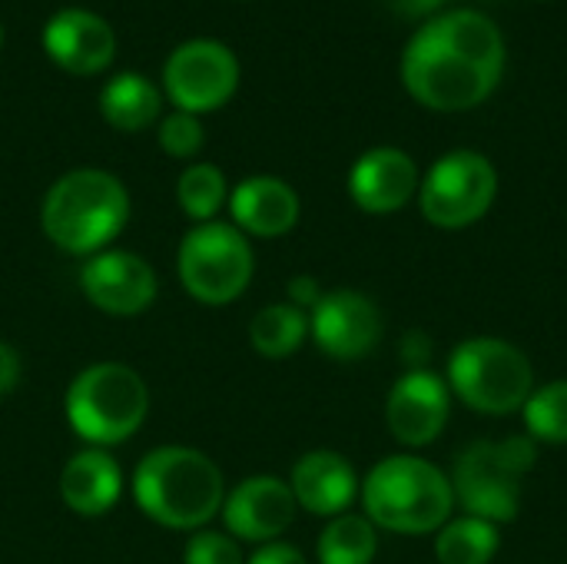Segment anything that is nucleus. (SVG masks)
I'll return each instance as SVG.
<instances>
[{"mask_svg": "<svg viewBox=\"0 0 567 564\" xmlns=\"http://www.w3.org/2000/svg\"><path fill=\"white\" fill-rule=\"evenodd\" d=\"M309 339V312L296 309L292 302L262 306L249 322V346L262 359H289Z\"/></svg>", "mask_w": 567, "mask_h": 564, "instance_id": "obj_21", "label": "nucleus"}, {"mask_svg": "<svg viewBox=\"0 0 567 564\" xmlns=\"http://www.w3.org/2000/svg\"><path fill=\"white\" fill-rule=\"evenodd\" d=\"M63 412L90 449H113L133 439L150 416V386L126 362H93L73 376Z\"/></svg>", "mask_w": 567, "mask_h": 564, "instance_id": "obj_5", "label": "nucleus"}, {"mask_svg": "<svg viewBox=\"0 0 567 564\" xmlns=\"http://www.w3.org/2000/svg\"><path fill=\"white\" fill-rule=\"evenodd\" d=\"M163 110V96L159 86L143 76V73H116L113 80H106L103 93H100V113L110 126L123 130V133H136L146 130L150 123L159 120Z\"/></svg>", "mask_w": 567, "mask_h": 564, "instance_id": "obj_20", "label": "nucleus"}, {"mask_svg": "<svg viewBox=\"0 0 567 564\" xmlns=\"http://www.w3.org/2000/svg\"><path fill=\"white\" fill-rule=\"evenodd\" d=\"M445 382L472 412L512 416L522 412L535 392V369L515 342L475 336L452 349Z\"/></svg>", "mask_w": 567, "mask_h": 564, "instance_id": "obj_7", "label": "nucleus"}, {"mask_svg": "<svg viewBox=\"0 0 567 564\" xmlns=\"http://www.w3.org/2000/svg\"><path fill=\"white\" fill-rule=\"evenodd\" d=\"M130 223V193L120 176L80 166L63 173L40 203L43 236L70 256H96Z\"/></svg>", "mask_w": 567, "mask_h": 564, "instance_id": "obj_3", "label": "nucleus"}, {"mask_svg": "<svg viewBox=\"0 0 567 564\" xmlns=\"http://www.w3.org/2000/svg\"><path fill=\"white\" fill-rule=\"evenodd\" d=\"M43 50L60 70L93 76L113 63L116 33L100 13L83 7H66L43 23Z\"/></svg>", "mask_w": 567, "mask_h": 564, "instance_id": "obj_16", "label": "nucleus"}, {"mask_svg": "<svg viewBox=\"0 0 567 564\" xmlns=\"http://www.w3.org/2000/svg\"><path fill=\"white\" fill-rule=\"evenodd\" d=\"M365 519L392 535H432L455 509L452 479L422 455H389L359 485Z\"/></svg>", "mask_w": 567, "mask_h": 564, "instance_id": "obj_4", "label": "nucleus"}, {"mask_svg": "<svg viewBox=\"0 0 567 564\" xmlns=\"http://www.w3.org/2000/svg\"><path fill=\"white\" fill-rule=\"evenodd\" d=\"M309 336L339 362H355L375 352L382 339V312L359 289H332L309 312Z\"/></svg>", "mask_w": 567, "mask_h": 564, "instance_id": "obj_13", "label": "nucleus"}, {"mask_svg": "<svg viewBox=\"0 0 567 564\" xmlns=\"http://www.w3.org/2000/svg\"><path fill=\"white\" fill-rule=\"evenodd\" d=\"M256 273V253L249 236H243L233 223L213 219L196 223L176 249V276L186 296L199 306H229L236 302Z\"/></svg>", "mask_w": 567, "mask_h": 564, "instance_id": "obj_8", "label": "nucleus"}, {"mask_svg": "<svg viewBox=\"0 0 567 564\" xmlns=\"http://www.w3.org/2000/svg\"><path fill=\"white\" fill-rule=\"evenodd\" d=\"M123 495V469L106 449H80L60 472V499L80 519H103Z\"/></svg>", "mask_w": 567, "mask_h": 564, "instance_id": "obj_19", "label": "nucleus"}, {"mask_svg": "<svg viewBox=\"0 0 567 564\" xmlns=\"http://www.w3.org/2000/svg\"><path fill=\"white\" fill-rule=\"evenodd\" d=\"M229 216L243 236L279 239L296 229L302 203L299 193L279 176H249L229 189Z\"/></svg>", "mask_w": 567, "mask_h": 564, "instance_id": "obj_18", "label": "nucleus"}, {"mask_svg": "<svg viewBox=\"0 0 567 564\" xmlns=\"http://www.w3.org/2000/svg\"><path fill=\"white\" fill-rule=\"evenodd\" d=\"M528 439L545 445H567V379L538 386L522 409Z\"/></svg>", "mask_w": 567, "mask_h": 564, "instance_id": "obj_25", "label": "nucleus"}, {"mask_svg": "<svg viewBox=\"0 0 567 564\" xmlns=\"http://www.w3.org/2000/svg\"><path fill=\"white\" fill-rule=\"evenodd\" d=\"M0 40H3V30H0Z\"/></svg>", "mask_w": 567, "mask_h": 564, "instance_id": "obj_32", "label": "nucleus"}, {"mask_svg": "<svg viewBox=\"0 0 567 564\" xmlns=\"http://www.w3.org/2000/svg\"><path fill=\"white\" fill-rule=\"evenodd\" d=\"M20 376H23V359L20 352L0 339V396H10L17 386H20Z\"/></svg>", "mask_w": 567, "mask_h": 564, "instance_id": "obj_30", "label": "nucleus"}, {"mask_svg": "<svg viewBox=\"0 0 567 564\" xmlns=\"http://www.w3.org/2000/svg\"><path fill=\"white\" fill-rule=\"evenodd\" d=\"M176 203L183 216L196 223H213L216 213L229 203V186L226 176L216 163H193L179 173L176 180Z\"/></svg>", "mask_w": 567, "mask_h": 564, "instance_id": "obj_24", "label": "nucleus"}, {"mask_svg": "<svg viewBox=\"0 0 567 564\" xmlns=\"http://www.w3.org/2000/svg\"><path fill=\"white\" fill-rule=\"evenodd\" d=\"M375 555H379V529L355 512L329 519L316 542L319 564H372Z\"/></svg>", "mask_w": 567, "mask_h": 564, "instance_id": "obj_22", "label": "nucleus"}, {"mask_svg": "<svg viewBox=\"0 0 567 564\" xmlns=\"http://www.w3.org/2000/svg\"><path fill=\"white\" fill-rule=\"evenodd\" d=\"M498 196V170L478 150H452L439 156L419 186L422 216L439 229L475 226Z\"/></svg>", "mask_w": 567, "mask_h": 564, "instance_id": "obj_9", "label": "nucleus"}, {"mask_svg": "<svg viewBox=\"0 0 567 564\" xmlns=\"http://www.w3.org/2000/svg\"><path fill=\"white\" fill-rule=\"evenodd\" d=\"M452 416V389L432 369H405L385 399V425L405 449L432 445Z\"/></svg>", "mask_w": 567, "mask_h": 564, "instance_id": "obj_12", "label": "nucleus"}, {"mask_svg": "<svg viewBox=\"0 0 567 564\" xmlns=\"http://www.w3.org/2000/svg\"><path fill=\"white\" fill-rule=\"evenodd\" d=\"M422 173L399 146H372L349 170V196L362 213L389 216L419 196Z\"/></svg>", "mask_w": 567, "mask_h": 564, "instance_id": "obj_15", "label": "nucleus"}, {"mask_svg": "<svg viewBox=\"0 0 567 564\" xmlns=\"http://www.w3.org/2000/svg\"><path fill=\"white\" fill-rule=\"evenodd\" d=\"M80 289L90 306L126 319L146 312L159 296L156 269L130 249H103L80 266Z\"/></svg>", "mask_w": 567, "mask_h": 564, "instance_id": "obj_11", "label": "nucleus"}, {"mask_svg": "<svg viewBox=\"0 0 567 564\" xmlns=\"http://www.w3.org/2000/svg\"><path fill=\"white\" fill-rule=\"evenodd\" d=\"M359 475L352 462L336 449H312L299 455L289 475V489L296 495V505L319 519L346 515L359 499Z\"/></svg>", "mask_w": 567, "mask_h": 564, "instance_id": "obj_17", "label": "nucleus"}, {"mask_svg": "<svg viewBox=\"0 0 567 564\" xmlns=\"http://www.w3.org/2000/svg\"><path fill=\"white\" fill-rule=\"evenodd\" d=\"M239 86V60L223 40L196 37L179 43L163 66V93L183 113H209L233 100Z\"/></svg>", "mask_w": 567, "mask_h": 564, "instance_id": "obj_10", "label": "nucleus"}, {"mask_svg": "<svg viewBox=\"0 0 567 564\" xmlns=\"http://www.w3.org/2000/svg\"><path fill=\"white\" fill-rule=\"evenodd\" d=\"M286 293H289V302L296 306V309H302V312H312V306L322 299V286H319V279L316 276H292L289 279V286H286Z\"/></svg>", "mask_w": 567, "mask_h": 564, "instance_id": "obj_28", "label": "nucleus"}, {"mask_svg": "<svg viewBox=\"0 0 567 564\" xmlns=\"http://www.w3.org/2000/svg\"><path fill=\"white\" fill-rule=\"evenodd\" d=\"M498 548H502L498 525L475 515L449 519L435 539V558L442 564H492Z\"/></svg>", "mask_w": 567, "mask_h": 564, "instance_id": "obj_23", "label": "nucleus"}, {"mask_svg": "<svg viewBox=\"0 0 567 564\" xmlns=\"http://www.w3.org/2000/svg\"><path fill=\"white\" fill-rule=\"evenodd\" d=\"M296 495L286 479L279 475H249L236 489L226 492L223 502V525L239 545H269L279 542L296 522Z\"/></svg>", "mask_w": 567, "mask_h": 564, "instance_id": "obj_14", "label": "nucleus"}, {"mask_svg": "<svg viewBox=\"0 0 567 564\" xmlns=\"http://www.w3.org/2000/svg\"><path fill=\"white\" fill-rule=\"evenodd\" d=\"M133 502L150 522L193 535L209 529L223 512L226 479L206 452L189 445H159L133 469Z\"/></svg>", "mask_w": 567, "mask_h": 564, "instance_id": "obj_2", "label": "nucleus"}, {"mask_svg": "<svg viewBox=\"0 0 567 564\" xmlns=\"http://www.w3.org/2000/svg\"><path fill=\"white\" fill-rule=\"evenodd\" d=\"M246 564H309L306 555L296 548V545H286V542H269V545H259L252 552V558H246Z\"/></svg>", "mask_w": 567, "mask_h": 564, "instance_id": "obj_29", "label": "nucleus"}, {"mask_svg": "<svg viewBox=\"0 0 567 564\" xmlns=\"http://www.w3.org/2000/svg\"><path fill=\"white\" fill-rule=\"evenodd\" d=\"M538 462V442L528 435L482 439L472 442L452 472L455 505L465 515L485 519L492 525H508L522 512L525 479Z\"/></svg>", "mask_w": 567, "mask_h": 564, "instance_id": "obj_6", "label": "nucleus"}, {"mask_svg": "<svg viewBox=\"0 0 567 564\" xmlns=\"http://www.w3.org/2000/svg\"><path fill=\"white\" fill-rule=\"evenodd\" d=\"M505 73L502 27L472 7L429 17L402 50V83L429 110L455 113L485 103Z\"/></svg>", "mask_w": 567, "mask_h": 564, "instance_id": "obj_1", "label": "nucleus"}, {"mask_svg": "<svg viewBox=\"0 0 567 564\" xmlns=\"http://www.w3.org/2000/svg\"><path fill=\"white\" fill-rule=\"evenodd\" d=\"M183 564H246L243 545L216 529H199L186 539Z\"/></svg>", "mask_w": 567, "mask_h": 564, "instance_id": "obj_27", "label": "nucleus"}, {"mask_svg": "<svg viewBox=\"0 0 567 564\" xmlns=\"http://www.w3.org/2000/svg\"><path fill=\"white\" fill-rule=\"evenodd\" d=\"M445 0H385L389 10H395L399 17H409V20H419V17H435V10L442 7Z\"/></svg>", "mask_w": 567, "mask_h": 564, "instance_id": "obj_31", "label": "nucleus"}, {"mask_svg": "<svg viewBox=\"0 0 567 564\" xmlns=\"http://www.w3.org/2000/svg\"><path fill=\"white\" fill-rule=\"evenodd\" d=\"M206 143V130L199 123V116L173 110L169 116L159 120V146L173 156V160H189L203 150Z\"/></svg>", "mask_w": 567, "mask_h": 564, "instance_id": "obj_26", "label": "nucleus"}]
</instances>
